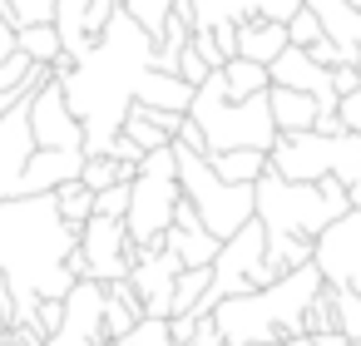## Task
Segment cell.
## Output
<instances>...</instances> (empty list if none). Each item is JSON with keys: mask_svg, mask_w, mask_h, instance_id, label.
<instances>
[{"mask_svg": "<svg viewBox=\"0 0 361 346\" xmlns=\"http://www.w3.org/2000/svg\"><path fill=\"white\" fill-rule=\"evenodd\" d=\"M119 6H124V11H129V16H134V20L154 35V40L164 35L169 16H173V0H119Z\"/></svg>", "mask_w": 361, "mask_h": 346, "instance_id": "32", "label": "cell"}, {"mask_svg": "<svg viewBox=\"0 0 361 346\" xmlns=\"http://www.w3.org/2000/svg\"><path fill=\"white\" fill-rule=\"evenodd\" d=\"M80 242V223H65L55 193H16L0 198V277L11 287L16 321L35 316L40 297H65L75 272H70V247Z\"/></svg>", "mask_w": 361, "mask_h": 346, "instance_id": "2", "label": "cell"}, {"mask_svg": "<svg viewBox=\"0 0 361 346\" xmlns=\"http://www.w3.org/2000/svg\"><path fill=\"white\" fill-rule=\"evenodd\" d=\"M218 70H223L228 99H247V94H257V89H267V85H272L267 65H257V60H247V55H233V60H228V65H218Z\"/></svg>", "mask_w": 361, "mask_h": 346, "instance_id": "26", "label": "cell"}, {"mask_svg": "<svg viewBox=\"0 0 361 346\" xmlns=\"http://www.w3.org/2000/svg\"><path fill=\"white\" fill-rule=\"evenodd\" d=\"M326 287H331V282H326ZM331 311H336V331H341L351 346H361V292L331 287Z\"/></svg>", "mask_w": 361, "mask_h": 346, "instance_id": "29", "label": "cell"}, {"mask_svg": "<svg viewBox=\"0 0 361 346\" xmlns=\"http://www.w3.org/2000/svg\"><path fill=\"white\" fill-rule=\"evenodd\" d=\"M16 45H20L35 65H55V55H65L55 20H45V25H20V30H16Z\"/></svg>", "mask_w": 361, "mask_h": 346, "instance_id": "27", "label": "cell"}, {"mask_svg": "<svg viewBox=\"0 0 361 346\" xmlns=\"http://www.w3.org/2000/svg\"><path fill=\"white\" fill-rule=\"evenodd\" d=\"M80 168H85V149H40L35 144V154L20 173V193H50V188L80 178Z\"/></svg>", "mask_w": 361, "mask_h": 346, "instance_id": "18", "label": "cell"}, {"mask_svg": "<svg viewBox=\"0 0 361 346\" xmlns=\"http://www.w3.org/2000/svg\"><path fill=\"white\" fill-rule=\"evenodd\" d=\"M178 267H183V257H178L173 247H164V237L139 247V257H134V267H129V282H134V292H139V302H144V316H169Z\"/></svg>", "mask_w": 361, "mask_h": 346, "instance_id": "13", "label": "cell"}, {"mask_svg": "<svg viewBox=\"0 0 361 346\" xmlns=\"http://www.w3.org/2000/svg\"><path fill=\"white\" fill-rule=\"evenodd\" d=\"M80 252H85V277H99V282H114V277H129L134 257H139V242L124 233V218H104V213H90L80 223Z\"/></svg>", "mask_w": 361, "mask_h": 346, "instance_id": "10", "label": "cell"}, {"mask_svg": "<svg viewBox=\"0 0 361 346\" xmlns=\"http://www.w3.org/2000/svg\"><path fill=\"white\" fill-rule=\"evenodd\" d=\"M30 134L40 149H85V124L65 104V89L55 75H45L30 94Z\"/></svg>", "mask_w": 361, "mask_h": 346, "instance_id": "12", "label": "cell"}, {"mask_svg": "<svg viewBox=\"0 0 361 346\" xmlns=\"http://www.w3.org/2000/svg\"><path fill=\"white\" fill-rule=\"evenodd\" d=\"M292 11H302V0H193V30L208 25H238L247 16H267V20H287Z\"/></svg>", "mask_w": 361, "mask_h": 346, "instance_id": "17", "label": "cell"}, {"mask_svg": "<svg viewBox=\"0 0 361 346\" xmlns=\"http://www.w3.org/2000/svg\"><path fill=\"white\" fill-rule=\"evenodd\" d=\"M104 154H114V159H119V163H129V168H139V159H144V149H139V144H134L124 129L109 139V149H104Z\"/></svg>", "mask_w": 361, "mask_h": 346, "instance_id": "39", "label": "cell"}, {"mask_svg": "<svg viewBox=\"0 0 361 346\" xmlns=\"http://www.w3.org/2000/svg\"><path fill=\"white\" fill-rule=\"evenodd\" d=\"M252 213H257V223L267 233V257L282 272L312 262L317 233L336 218V208L326 203L317 178H282L277 168H267L252 183Z\"/></svg>", "mask_w": 361, "mask_h": 346, "instance_id": "4", "label": "cell"}, {"mask_svg": "<svg viewBox=\"0 0 361 346\" xmlns=\"http://www.w3.org/2000/svg\"><path fill=\"white\" fill-rule=\"evenodd\" d=\"M322 282H326V277L317 272V262L287 267V272L272 277L267 287H247V292L218 297V307H213V326H218L233 346L297 336V331H302V316H307V302L317 297Z\"/></svg>", "mask_w": 361, "mask_h": 346, "instance_id": "3", "label": "cell"}, {"mask_svg": "<svg viewBox=\"0 0 361 346\" xmlns=\"http://www.w3.org/2000/svg\"><path fill=\"white\" fill-rule=\"evenodd\" d=\"M94 213H104V218H124V213H129V178L99 188V193H94Z\"/></svg>", "mask_w": 361, "mask_h": 346, "instance_id": "36", "label": "cell"}, {"mask_svg": "<svg viewBox=\"0 0 361 346\" xmlns=\"http://www.w3.org/2000/svg\"><path fill=\"white\" fill-rule=\"evenodd\" d=\"M188 119L203 134V154H223V149H262L267 154L277 144V124H272L267 89H257L247 99H228L223 70H208V80L193 85Z\"/></svg>", "mask_w": 361, "mask_h": 346, "instance_id": "5", "label": "cell"}, {"mask_svg": "<svg viewBox=\"0 0 361 346\" xmlns=\"http://www.w3.org/2000/svg\"><path fill=\"white\" fill-rule=\"evenodd\" d=\"M272 277H282V267L267 257V233H262V223H257V213H252L238 233L223 237V247H218V257H213V282H208V292L193 302V311H198V316H213L218 297H233V292H247V287H267Z\"/></svg>", "mask_w": 361, "mask_h": 346, "instance_id": "8", "label": "cell"}, {"mask_svg": "<svg viewBox=\"0 0 361 346\" xmlns=\"http://www.w3.org/2000/svg\"><path fill=\"white\" fill-rule=\"evenodd\" d=\"M50 193H55L65 223H85V218L94 213V188H90L85 178H70V183H60V188H50Z\"/></svg>", "mask_w": 361, "mask_h": 346, "instance_id": "30", "label": "cell"}, {"mask_svg": "<svg viewBox=\"0 0 361 346\" xmlns=\"http://www.w3.org/2000/svg\"><path fill=\"white\" fill-rule=\"evenodd\" d=\"M247 346H312V336L297 331V336H282V341H247Z\"/></svg>", "mask_w": 361, "mask_h": 346, "instance_id": "45", "label": "cell"}, {"mask_svg": "<svg viewBox=\"0 0 361 346\" xmlns=\"http://www.w3.org/2000/svg\"><path fill=\"white\" fill-rule=\"evenodd\" d=\"M139 316H144V302H139L134 282L129 277L104 282V336H124Z\"/></svg>", "mask_w": 361, "mask_h": 346, "instance_id": "22", "label": "cell"}, {"mask_svg": "<svg viewBox=\"0 0 361 346\" xmlns=\"http://www.w3.org/2000/svg\"><path fill=\"white\" fill-rule=\"evenodd\" d=\"M178 75H183L188 85H203V80H208V60L193 50V35H188V45L178 50Z\"/></svg>", "mask_w": 361, "mask_h": 346, "instance_id": "37", "label": "cell"}, {"mask_svg": "<svg viewBox=\"0 0 361 346\" xmlns=\"http://www.w3.org/2000/svg\"><path fill=\"white\" fill-rule=\"evenodd\" d=\"M272 85H287V89H302L317 99V114H336V89H331V70L317 65L302 45H287L272 65H267Z\"/></svg>", "mask_w": 361, "mask_h": 346, "instance_id": "15", "label": "cell"}, {"mask_svg": "<svg viewBox=\"0 0 361 346\" xmlns=\"http://www.w3.org/2000/svg\"><path fill=\"white\" fill-rule=\"evenodd\" d=\"M149 65H154V35L119 6L104 20V30L94 35V45L60 80L65 104L85 124V154L109 149V139L119 134V124H124V114L134 104V85H139V75Z\"/></svg>", "mask_w": 361, "mask_h": 346, "instance_id": "1", "label": "cell"}, {"mask_svg": "<svg viewBox=\"0 0 361 346\" xmlns=\"http://www.w3.org/2000/svg\"><path fill=\"white\" fill-rule=\"evenodd\" d=\"M35 94V89H30ZM30 94H20L6 114H0V198L20 193V173L35 154V134H30Z\"/></svg>", "mask_w": 361, "mask_h": 346, "instance_id": "14", "label": "cell"}, {"mask_svg": "<svg viewBox=\"0 0 361 346\" xmlns=\"http://www.w3.org/2000/svg\"><path fill=\"white\" fill-rule=\"evenodd\" d=\"M312 346H351V341H346V336L331 326V331H317V336H312Z\"/></svg>", "mask_w": 361, "mask_h": 346, "instance_id": "44", "label": "cell"}, {"mask_svg": "<svg viewBox=\"0 0 361 346\" xmlns=\"http://www.w3.org/2000/svg\"><path fill=\"white\" fill-rule=\"evenodd\" d=\"M336 119H341L351 134H361V85H356L351 94H341V99H336Z\"/></svg>", "mask_w": 361, "mask_h": 346, "instance_id": "38", "label": "cell"}, {"mask_svg": "<svg viewBox=\"0 0 361 346\" xmlns=\"http://www.w3.org/2000/svg\"><path fill=\"white\" fill-rule=\"evenodd\" d=\"M312 262L331 287H351L361 292V208H346L341 218H331L317 242H312Z\"/></svg>", "mask_w": 361, "mask_h": 346, "instance_id": "9", "label": "cell"}, {"mask_svg": "<svg viewBox=\"0 0 361 346\" xmlns=\"http://www.w3.org/2000/svg\"><path fill=\"white\" fill-rule=\"evenodd\" d=\"M198 311H178V316H169V336H173V346H188L193 341V331H198Z\"/></svg>", "mask_w": 361, "mask_h": 346, "instance_id": "40", "label": "cell"}, {"mask_svg": "<svg viewBox=\"0 0 361 346\" xmlns=\"http://www.w3.org/2000/svg\"><path fill=\"white\" fill-rule=\"evenodd\" d=\"M317 40H322V20H317L307 6L292 11V16H287V45H302V50H307V45H317Z\"/></svg>", "mask_w": 361, "mask_h": 346, "instance_id": "35", "label": "cell"}, {"mask_svg": "<svg viewBox=\"0 0 361 346\" xmlns=\"http://www.w3.org/2000/svg\"><path fill=\"white\" fill-rule=\"evenodd\" d=\"M351 6H356V11H361V0H351Z\"/></svg>", "mask_w": 361, "mask_h": 346, "instance_id": "47", "label": "cell"}, {"mask_svg": "<svg viewBox=\"0 0 361 346\" xmlns=\"http://www.w3.org/2000/svg\"><path fill=\"white\" fill-rule=\"evenodd\" d=\"M208 282H213V267H178V277H173V307H169V316H178V311H193V302L208 292Z\"/></svg>", "mask_w": 361, "mask_h": 346, "instance_id": "28", "label": "cell"}, {"mask_svg": "<svg viewBox=\"0 0 361 346\" xmlns=\"http://www.w3.org/2000/svg\"><path fill=\"white\" fill-rule=\"evenodd\" d=\"M173 159H178V188H183V198L193 203V213L203 218V228L213 237H228L252 218V183L218 178L208 154H198V149H188L178 139H173Z\"/></svg>", "mask_w": 361, "mask_h": 346, "instance_id": "6", "label": "cell"}, {"mask_svg": "<svg viewBox=\"0 0 361 346\" xmlns=\"http://www.w3.org/2000/svg\"><path fill=\"white\" fill-rule=\"evenodd\" d=\"M267 104H272L277 134H287V129H312V119H317V99L302 94V89H287V85H267Z\"/></svg>", "mask_w": 361, "mask_h": 346, "instance_id": "23", "label": "cell"}, {"mask_svg": "<svg viewBox=\"0 0 361 346\" xmlns=\"http://www.w3.org/2000/svg\"><path fill=\"white\" fill-rule=\"evenodd\" d=\"M104 341V282L75 277L65 292V316L40 346H99Z\"/></svg>", "mask_w": 361, "mask_h": 346, "instance_id": "11", "label": "cell"}, {"mask_svg": "<svg viewBox=\"0 0 361 346\" xmlns=\"http://www.w3.org/2000/svg\"><path fill=\"white\" fill-rule=\"evenodd\" d=\"M188 346H233V341H228V336H223V331H218V326H213V316H203V321H198V331H193V341H188Z\"/></svg>", "mask_w": 361, "mask_h": 346, "instance_id": "42", "label": "cell"}, {"mask_svg": "<svg viewBox=\"0 0 361 346\" xmlns=\"http://www.w3.org/2000/svg\"><path fill=\"white\" fill-rule=\"evenodd\" d=\"M208 163H213V173L228 178V183H257V178L272 168V159H267L262 149H223V154H208Z\"/></svg>", "mask_w": 361, "mask_h": 346, "instance_id": "25", "label": "cell"}, {"mask_svg": "<svg viewBox=\"0 0 361 346\" xmlns=\"http://www.w3.org/2000/svg\"><path fill=\"white\" fill-rule=\"evenodd\" d=\"M164 247H173V252L183 257V267H213V257H218L223 237H213V233L203 228V218L193 213V203H188V198H178L173 223L164 228Z\"/></svg>", "mask_w": 361, "mask_h": 346, "instance_id": "16", "label": "cell"}, {"mask_svg": "<svg viewBox=\"0 0 361 346\" xmlns=\"http://www.w3.org/2000/svg\"><path fill=\"white\" fill-rule=\"evenodd\" d=\"M183 188H178V159H173V144L164 149H149L129 178V213H124V233L144 247V242H159L164 228L173 223V208H178Z\"/></svg>", "mask_w": 361, "mask_h": 346, "instance_id": "7", "label": "cell"}, {"mask_svg": "<svg viewBox=\"0 0 361 346\" xmlns=\"http://www.w3.org/2000/svg\"><path fill=\"white\" fill-rule=\"evenodd\" d=\"M119 341H124V346H173V336H169V316H139Z\"/></svg>", "mask_w": 361, "mask_h": 346, "instance_id": "33", "label": "cell"}, {"mask_svg": "<svg viewBox=\"0 0 361 346\" xmlns=\"http://www.w3.org/2000/svg\"><path fill=\"white\" fill-rule=\"evenodd\" d=\"M302 6L322 20V35L336 40V50L356 65V55H361V11L351 0H302Z\"/></svg>", "mask_w": 361, "mask_h": 346, "instance_id": "19", "label": "cell"}, {"mask_svg": "<svg viewBox=\"0 0 361 346\" xmlns=\"http://www.w3.org/2000/svg\"><path fill=\"white\" fill-rule=\"evenodd\" d=\"M55 30H60V45L70 60H80L94 35H90V0H55Z\"/></svg>", "mask_w": 361, "mask_h": 346, "instance_id": "24", "label": "cell"}, {"mask_svg": "<svg viewBox=\"0 0 361 346\" xmlns=\"http://www.w3.org/2000/svg\"><path fill=\"white\" fill-rule=\"evenodd\" d=\"M11 316H16V302H11V287H6V277H0V336L11 331Z\"/></svg>", "mask_w": 361, "mask_h": 346, "instance_id": "43", "label": "cell"}, {"mask_svg": "<svg viewBox=\"0 0 361 346\" xmlns=\"http://www.w3.org/2000/svg\"><path fill=\"white\" fill-rule=\"evenodd\" d=\"M356 70H361V55H356Z\"/></svg>", "mask_w": 361, "mask_h": 346, "instance_id": "48", "label": "cell"}, {"mask_svg": "<svg viewBox=\"0 0 361 346\" xmlns=\"http://www.w3.org/2000/svg\"><path fill=\"white\" fill-rule=\"evenodd\" d=\"M119 129H124V134H129V139H134L144 154H149V149H164V144H173V134H164V129H159V124H154V119L139 109V104H129V114H124V124H119Z\"/></svg>", "mask_w": 361, "mask_h": 346, "instance_id": "31", "label": "cell"}, {"mask_svg": "<svg viewBox=\"0 0 361 346\" xmlns=\"http://www.w3.org/2000/svg\"><path fill=\"white\" fill-rule=\"evenodd\" d=\"M0 346H30V341H25V336H20V331H16V326H11V331H6V336H0Z\"/></svg>", "mask_w": 361, "mask_h": 346, "instance_id": "46", "label": "cell"}, {"mask_svg": "<svg viewBox=\"0 0 361 346\" xmlns=\"http://www.w3.org/2000/svg\"><path fill=\"white\" fill-rule=\"evenodd\" d=\"M356 85H361V70H356V65H331V89H336V99L351 94Z\"/></svg>", "mask_w": 361, "mask_h": 346, "instance_id": "41", "label": "cell"}, {"mask_svg": "<svg viewBox=\"0 0 361 346\" xmlns=\"http://www.w3.org/2000/svg\"><path fill=\"white\" fill-rule=\"evenodd\" d=\"M134 104H149V109H173V114H188L193 104V85L183 75H169V70H144L139 85H134Z\"/></svg>", "mask_w": 361, "mask_h": 346, "instance_id": "20", "label": "cell"}, {"mask_svg": "<svg viewBox=\"0 0 361 346\" xmlns=\"http://www.w3.org/2000/svg\"><path fill=\"white\" fill-rule=\"evenodd\" d=\"M282 50H287V20H267V16L238 20V55H247L257 65H272Z\"/></svg>", "mask_w": 361, "mask_h": 346, "instance_id": "21", "label": "cell"}, {"mask_svg": "<svg viewBox=\"0 0 361 346\" xmlns=\"http://www.w3.org/2000/svg\"><path fill=\"white\" fill-rule=\"evenodd\" d=\"M6 16H11L16 30L20 25H45V20H55V0H6Z\"/></svg>", "mask_w": 361, "mask_h": 346, "instance_id": "34", "label": "cell"}]
</instances>
